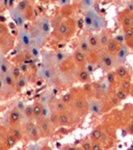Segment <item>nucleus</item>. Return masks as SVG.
<instances>
[{
    "label": "nucleus",
    "instance_id": "obj_1",
    "mask_svg": "<svg viewBox=\"0 0 133 150\" xmlns=\"http://www.w3.org/2000/svg\"><path fill=\"white\" fill-rule=\"evenodd\" d=\"M18 43L22 48H29L33 44L32 36L30 32L24 28H20L18 31Z\"/></svg>",
    "mask_w": 133,
    "mask_h": 150
},
{
    "label": "nucleus",
    "instance_id": "obj_2",
    "mask_svg": "<svg viewBox=\"0 0 133 150\" xmlns=\"http://www.w3.org/2000/svg\"><path fill=\"white\" fill-rule=\"evenodd\" d=\"M99 63L104 69L109 70L115 66V59L114 55L110 54L108 52H102L99 56Z\"/></svg>",
    "mask_w": 133,
    "mask_h": 150
},
{
    "label": "nucleus",
    "instance_id": "obj_3",
    "mask_svg": "<svg viewBox=\"0 0 133 150\" xmlns=\"http://www.w3.org/2000/svg\"><path fill=\"white\" fill-rule=\"evenodd\" d=\"M9 13H10V16H11V18L13 19L14 23L17 26H19L20 28H22V26L25 24V21H26L25 14L19 10L17 7L11 8L10 10H9Z\"/></svg>",
    "mask_w": 133,
    "mask_h": 150
},
{
    "label": "nucleus",
    "instance_id": "obj_4",
    "mask_svg": "<svg viewBox=\"0 0 133 150\" xmlns=\"http://www.w3.org/2000/svg\"><path fill=\"white\" fill-rule=\"evenodd\" d=\"M35 25L37 26L40 32L47 37L48 34L50 33V29H51V24H50L49 18L46 17V16H41V17L38 18Z\"/></svg>",
    "mask_w": 133,
    "mask_h": 150
},
{
    "label": "nucleus",
    "instance_id": "obj_5",
    "mask_svg": "<svg viewBox=\"0 0 133 150\" xmlns=\"http://www.w3.org/2000/svg\"><path fill=\"white\" fill-rule=\"evenodd\" d=\"M37 126L39 127L41 133L44 136H51L53 133V125L48 119L39 118L37 119Z\"/></svg>",
    "mask_w": 133,
    "mask_h": 150
},
{
    "label": "nucleus",
    "instance_id": "obj_6",
    "mask_svg": "<svg viewBox=\"0 0 133 150\" xmlns=\"http://www.w3.org/2000/svg\"><path fill=\"white\" fill-rule=\"evenodd\" d=\"M129 54V48L126 45L123 44L120 46V49L118 50V52L114 55V59H115V66L119 67L124 63V61L126 60V58Z\"/></svg>",
    "mask_w": 133,
    "mask_h": 150
},
{
    "label": "nucleus",
    "instance_id": "obj_7",
    "mask_svg": "<svg viewBox=\"0 0 133 150\" xmlns=\"http://www.w3.org/2000/svg\"><path fill=\"white\" fill-rule=\"evenodd\" d=\"M25 131L27 133L29 139L32 140V141H37V140L40 138L41 134H42L39 127L37 126V124H33V123H31V122L26 124Z\"/></svg>",
    "mask_w": 133,
    "mask_h": 150
},
{
    "label": "nucleus",
    "instance_id": "obj_8",
    "mask_svg": "<svg viewBox=\"0 0 133 150\" xmlns=\"http://www.w3.org/2000/svg\"><path fill=\"white\" fill-rule=\"evenodd\" d=\"M57 32H58V34L68 37V36L73 34L74 30H71V24L69 23L68 20H63L61 22V24L58 26Z\"/></svg>",
    "mask_w": 133,
    "mask_h": 150
},
{
    "label": "nucleus",
    "instance_id": "obj_9",
    "mask_svg": "<svg viewBox=\"0 0 133 150\" xmlns=\"http://www.w3.org/2000/svg\"><path fill=\"white\" fill-rule=\"evenodd\" d=\"M121 24L124 29L133 27V15L130 12H122L121 13Z\"/></svg>",
    "mask_w": 133,
    "mask_h": 150
},
{
    "label": "nucleus",
    "instance_id": "obj_10",
    "mask_svg": "<svg viewBox=\"0 0 133 150\" xmlns=\"http://www.w3.org/2000/svg\"><path fill=\"white\" fill-rule=\"evenodd\" d=\"M89 108H90V111L94 115L99 116L102 114V108H101L100 103H99V101L95 100V99L89 100Z\"/></svg>",
    "mask_w": 133,
    "mask_h": 150
},
{
    "label": "nucleus",
    "instance_id": "obj_11",
    "mask_svg": "<svg viewBox=\"0 0 133 150\" xmlns=\"http://www.w3.org/2000/svg\"><path fill=\"white\" fill-rule=\"evenodd\" d=\"M98 36H99V42H100L101 47H104V46L106 47L108 43L111 41V36L107 30H103Z\"/></svg>",
    "mask_w": 133,
    "mask_h": 150
},
{
    "label": "nucleus",
    "instance_id": "obj_12",
    "mask_svg": "<svg viewBox=\"0 0 133 150\" xmlns=\"http://www.w3.org/2000/svg\"><path fill=\"white\" fill-rule=\"evenodd\" d=\"M1 84H5L7 87L11 88V87H13L16 84L15 78H14L13 75L9 72V73H7L6 75H4V76H1Z\"/></svg>",
    "mask_w": 133,
    "mask_h": 150
},
{
    "label": "nucleus",
    "instance_id": "obj_13",
    "mask_svg": "<svg viewBox=\"0 0 133 150\" xmlns=\"http://www.w3.org/2000/svg\"><path fill=\"white\" fill-rule=\"evenodd\" d=\"M9 120L12 124L14 125H17L21 120V113L20 110L18 108H14L13 110L10 112V115H9Z\"/></svg>",
    "mask_w": 133,
    "mask_h": 150
},
{
    "label": "nucleus",
    "instance_id": "obj_14",
    "mask_svg": "<svg viewBox=\"0 0 133 150\" xmlns=\"http://www.w3.org/2000/svg\"><path fill=\"white\" fill-rule=\"evenodd\" d=\"M94 13H95V11L92 10V9H89V10L86 11L85 17H84V25H85L87 28H92Z\"/></svg>",
    "mask_w": 133,
    "mask_h": 150
},
{
    "label": "nucleus",
    "instance_id": "obj_15",
    "mask_svg": "<svg viewBox=\"0 0 133 150\" xmlns=\"http://www.w3.org/2000/svg\"><path fill=\"white\" fill-rule=\"evenodd\" d=\"M119 49H120V45L114 39H111V41L107 44V46H106V52L110 53L112 55H115Z\"/></svg>",
    "mask_w": 133,
    "mask_h": 150
},
{
    "label": "nucleus",
    "instance_id": "obj_16",
    "mask_svg": "<svg viewBox=\"0 0 133 150\" xmlns=\"http://www.w3.org/2000/svg\"><path fill=\"white\" fill-rule=\"evenodd\" d=\"M103 25H104V21H103V19L100 17V16L98 15V13H94V17H93V25H92V28L93 30H100L101 28L103 27Z\"/></svg>",
    "mask_w": 133,
    "mask_h": 150
},
{
    "label": "nucleus",
    "instance_id": "obj_17",
    "mask_svg": "<svg viewBox=\"0 0 133 150\" xmlns=\"http://www.w3.org/2000/svg\"><path fill=\"white\" fill-rule=\"evenodd\" d=\"M88 43L90 45L91 49H98L100 47V42H99V36L95 34H91L88 36Z\"/></svg>",
    "mask_w": 133,
    "mask_h": 150
},
{
    "label": "nucleus",
    "instance_id": "obj_18",
    "mask_svg": "<svg viewBox=\"0 0 133 150\" xmlns=\"http://www.w3.org/2000/svg\"><path fill=\"white\" fill-rule=\"evenodd\" d=\"M7 73H9V65L4 58L3 54H1V57H0V76H4Z\"/></svg>",
    "mask_w": 133,
    "mask_h": 150
},
{
    "label": "nucleus",
    "instance_id": "obj_19",
    "mask_svg": "<svg viewBox=\"0 0 133 150\" xmlns=\"http://www.w3.org/2000/svg\"><path fill=\"white\" fill-rule=\"evenodd\" d=\"M74 59L78 64H84L85 63V60H86V56H85V53L82 52L80 49H76L74 51Z\"/></svg>",
    "mask_w": 133,
    "mask_h": 150
},
{
    "label": "nucleus",
    "instance_id": "obj_20",
    "mask_svg": "<svg viewBox=\"0 0 133 150\" xmlns=\"http://www.w3.org/2000/svg\"><path fill=\"white\" fill-rule=\"evenodd\" d=\"M79 49H80L82 52L85 53V54L91 51V47H90V45H89L88 40H87L86 38H82V39L79 41Z\"/></svg>",
    "mask_w": 133,
    "mask_h": 150
},
{
    "label": "nucleus",
    "instance_id": "obj_21",
    "mask_svg": "<svg viewBox=\"0 0 133 150\" xmlns=\"http://www.w3.org/2000/svg\"><path fill=\"white\" fill-rule=\"evenodd\" d=\"M17 141L18 140L16 139L13 135H11L10 133H9L8 135H6L5 140H4V143H5L7 148H11V147H13L14 145L17 143Z\"/></svg>",
    "mask_w": 133,
    "mask_h": 150
},
{
    "label": "nucleus",
    "instance_id": "obj_22",
    "mask_svg": "<svg viewBox=\"0 0 133 150\" xmlns=\"http://www.w3.org/2000/svg\"><path fill=\"white\" fill-rule=\"evenodd\" d=\"M26 85H27V78H26V76H20L17 80H16L15 88H16V90L20 91L21 89H23Z\"/></svg>",
    "mask_w": 133,
    "mask_h": 150
},
{
    "label": "nucleus",
    "instance_id": "obj_23",
    "mask_svg": "<svg viewBox=\"0 0 133 150\" xmlns=\"http://www.w3.org/2000/svg\"><path fill=\"white\" fill-rule=\"evenodd\" d=\"M42 110H43V105L41 103H35L33 105V116L37 119H39L42 116Z\"/></svg>",
    "mask_w": 133,
    "mask_h": 150
},
{
    "label": "nucleus",
    "instance_id": "obj_24",
    "mask_svg": "<svg viewBox=\"0 0 133 150\" xmlns=\"http://www.w3.org/2000/svg\"><path fill=\"white\" fill-rule=\"evenodd\" d=\"M78 79L81 82H87L90 80V73L86 69H80L78 72Z\"/></svg>",
    "mask_w": 133,
    "mask_h": 150
},
{
    "label": "nucleus",
    "instance_id": "obj_25",
    "mask_svg": "<svg viewBox=\"0 0 133 150\" xmlns=\"http://www.w3.org/2000/svg\"><path fill=\"white\" fill-rule=\"evenodd\" d=\"M127 73H128V70L126 67L123 66V65H121V66H119V67H116L115 74L118 78H124V77H126Z\"/></svg>",
    "mask_w": 133,
    "mask_h": 150
},
{
    "label": "nucleus",
    "instance_id": "obj_26",
    "mask_svg": "<svg viewBox=\"0 0 133 150\" xmlns=\"http://www.w3.org/2000/svg\"><path fill=\"white\" fill-rule=\"evenodd\" d=\"M103 136V132L100 128H95L92 132H91V138L93 141H99Z\"/></svg>",
    "mask_w": 133,
    "mask_h": 150
},
{
    "label": "nucleus",
    "instance_id": "obj_27",
    "mask_svg": "<svg viewBox=\"0 0 133 150\" xmlns=\"http://www.w3.org/2000/svg\"><path fill=\"white\" fill-rule=\"evenodd\" d=\"M51 109H50V106L48 105V104H44L43 105V110H42V116H41V118H43V119H48L49 120L50 116H51Z\"/></svg>",
    "mask_w": 133,
    "mask_h": 150
},
{
    "label": "nucleus",
    "instance_id": "obj_28",
    "mask_svg": "<svg viewBox=\"0 0 133 150\" xmlns=\"http://www.w3.org/2000/svg\"><path fill=\"white\" fill-rule=\"evenodd\" d=\"M74 106H75V108L77 110L79 111H84L86 109V102L83 100V99H76L75 102H74Z\"/></svg>",
    "mask_w": 133,
    "mask_h": 150
},
{
    "label": "nucleus",
    "instance_id": "obj_29",
    "mask_svg": "<svg viewBox=\"0 0 133 150\" xmlns=\"http://www.w3.org/2000/svg\"><path fill=\"white\" fill-rule=\"evenodd\" d=\"M70 122V117L67 113L62 112L59 114V124L60 125H67Z\"/></svg>",
    "mask_w": 133,
    "mask_h": 150
},
{
    "label": "nucleus",
    "instance_id": "obj_30",
    "mask_svg": "<svg viewBox=\"0 0 133 150\" xmlns=\"http://www.w3.org/2000/svg\"><path fill=\"white\" fill-rule=\"evenodd\" d=\"M10 134L13 135V136L15 137L17 140H20L23 136V132L21 131L20 128L17 127V126H14L13 128H12L11 131H10Z\"/></svg>",
    "mask_w": 133,
    "mask_h": 150
},
{
    "label": "nucleus",
    "instance_id": "obj_31",
    "mask_svg": "<svg viewBox=\"0 0 133 150\" xmlns=\"http://www.w3.org/2000/svg\"><path fill=\"white\" fill-rule=\"evenodd\" d=\"M29 49V53L32 55V57L34 58H38L40 56V50H39V47H37L36 45L32 44L30 47L28 48Z\"/></svg>",
    "mask_w": 133,
    "mask_h": 150
},
{
    "label": "nucleus",
    "instance_id": "obj_32",
    "mask_svg": "<svg viewBox=\"0 0 133 150\" xmlns=\"http://www.w3.org/2000/svg\"><path fill=\"white\" fill-rule=\"evenodd\" d=\"M67 57L66 53L63 52H55L54 53V58H55V63H61L62 61H64V59Z\"/></svg>",
    "mask_w": 133,
    "mask_h": 150
},
{
    "label": "nucleus",
    "instance_id": "obj_33",
    "mask_svg": "<svg viewBox=\"0 0 133 150\" xmlns=\"http://www.w3.org/2000/svg\"><path fill=\"white\" fill-rule=\"evenodd\" d=\"M100 86H101V90H102V94H106L110 89V83L106 79L100 81Z\"/></svg>",
    "mask_w": 133,
    "mask_h": 150
},
{
    "label": "nucleus",
    "instance_id": "obj_34",
    "mask_svg": "<svg viewBox=\"0 0 133 150\" xmlns=\"http://www.w3.org/2000/svg\"><path fill=\"white\" fill-rule=\"evenodd\" d=\"M127 95H128V93H127V92H125L124 90H122L121 88L118 89V90L116 91V93H115V96L117 97V99H118L119 101L126 99V98H127Z\"/></svg>",
    "mask_w": 133,
    "mask_h": 150
},
{
    "label": "nucleus",
    "instance_id": "obj_35",
    "mask_svg": "<svg viewBox=\"0 0 133 150\" xmlns=\"http://www.w3.org/2000/svg\"><path fill=\"white\" fill-rule=\"evenodd\" d=\"M120 88H121L122 90H124L125 92H127V93L129 92L130 89H131V82H130L129 79H125L124 81H122Z\"/></svg>",
    "mask_w": 133,
    "mask_h": 150
},
{
    "label": "nucleus",
    "instance_id": "obj_36",
    "mask_svg": "<svg viewBox=\"0 0 133 150\" xmlns=\"http://www.w3.org/2000/svg\"><path fill=\"white\" fill-rule=\"evenodd\" d=\"M17 8L21 12L25 13V11L29 8V3H28L27 1H19L18 4H17Z\"/></svg>",
    "mask_w": 133,
    "mask_h": 150
},
{
    "label": "nucleus",
    "instance_id": "obj_37",
    "mask_svg": "<svg viewBox=\"0 0 133 150\" xmlns=\"http://www.w3.org/2000/svg\"><path fill=\"white\" fill-rule=\"evenodd\" d=\"M21 72L22 71H21L18 66H13L10 70V73L13 75L14 78H17V79L21 76Z\"/></svg>",
    "mask_w": 133,
    "mask_h": 150
},
{
    "label": "nucleus",
    "instance_id": "obj_38",
    "mask_svg": "<svg viewBox=\"0 0 133 150\" xmlns=\"http://www.w3.org/2000/svg\"><path fill=\"white\" fill-rule=\"evenodd\" d=\"M123 35H124V37H125V40H130V39H132V38H133V27L124 29V32H123Z\"/></svg>",
    "mask_w": 133,
    "mask_h": 150
},
{
    "label": "nucleus",
    "instance_id": "obj_39",
    "mask_svg": "<svg viewBox=\"0 0 133 150\" xmlns=\"http://www.w3.org/2000/svg\"><path fill=\"white\" fill-rule=\"evenodd\" d=\"M113 39H114L116 42L120 45V46L124 44V42H125V37H124V35H123L122 33H118L117 35L114 36V38H113Z\"/></svg>",
    "mask_w": 133,
    "mask_h": 150
},
{
    "label": "nucleus",
    "instance_id": "obj_40",
    "mask_svg": "<svg viewBox=\"0 0 133 150\" xmlns=\"http://www.w3.org/2000/svg\"><path fill=\"white\" fill-rule=\"evenodd\" d=\"M23 110H24V114H25L26 117L30 118V117H32V116H33V106L27 105V106H25V107H24Z\"/></svg>",
    "mask_w": 133,
    "mask_h": 150
},
{
    "label": "nucleus",
    "instance_id": "obj_41",
    "mask_svg": "<svg viewBox=\"0 0 133 150\" xmlns=\"http://www.w3.org/2000/svg\"><path fill=\"white\" fill-rule=\"evenodd\" d=\"M106 80H107L108 82H109L110 84L114 83L115 82V79H116V74L115 72H112V71H109L107 73V75H106Z\"/></svg>",
    "mask_w": 133,
    "mask_h": 150
},
{
    "label": "nucleus",
    "instance_id": "obj_42",
    "mask_svg": "<svg viewBox=\"0 0 133 150\" xmlns=\"http://www.w3.org/2000/svg\"><path fill=\"white\" fill-rule=\"evenodd\" d=\"M49 121L52 123L53 126L56 125L57 123H59V114H57V113H52L49 118Z\"/></svg>",
    "mask_w": 133,
    "mask_h": 150
},
{
    "label": "nucleus",
    "instance_id": "obj_43",
    "mask_svg": "<svg viewBox=\"0 0 133 150\" xmlns=\"http://www.w3.org/2000/svg\"><path fill=\"white\" fill-rule=\"evenodd\" d=\"M55 109L57 111H59L60 113L64 112V109H65V103L62 102V101H57L55 103Z\"/></svg>",
    "mask_w": 133,
    "mask_h": 150
},
{
    "label": "nucleus",
    "instance_id": "obj_44",
    "mask_svg": "<svg viewBox=\"0 0 133 150\" xmlns=\"http://www.w3.org/2000/svg\"><path fill=\"white\" fill-rule=\"evenodd\" d=\"M61 101L62 102H64L65 104H68L72 101V96L70 93H65L63 96H62L61 98Z\"/></svg>",
    "mask_w": 133,
    "mask_h": 150
},
{
    "label": "nucleus",
    "instance_id": "obj_45",
    "mask_svg": "<svg viewBox=\"0 0 133 150\" xmlns=\"http://www.w3.org/2000/svg\"><path fill=\"white\" fill-rule=\"evenodd\" d=\"M80 4L82 5V7H83V8H88V10H89V9H90L91 7H92V5L94 4V2L93 1H90V0H89V1L85 0V1H81Z\"/></svg>",
    "mask_w": 133,
    "mask_h": 150
},
{
    "label": "nucleus",
    "instance_id": "obj_46",
    "mask_svg": "<svg viewBox=\"0 0 133 150\" xmlns=\"http://www.w3.org/2000/svg\"><path fill=\"white\" fill-rule=\"evenodd\" d=\"M93 88L95 90V92L97 94H102V90H101V86H100V82H95L93 84Z\"/></svg>",
    "mask_w": 133,
    "mask_h": 150
},
{
    "label": "nucleus",
    "instance_id": "obj_47",
    "mask_svg": "<svg viewBox=\"0 0 133 150\" xmlns=\"http://www.w3.org/2000/svg\"><path fill=\"white\" fill-rule=\"evenodd\" d=\"M92 149V143L89 141H85L82 144V150H91Z\"/></svg>",
    "mask_w": 133,
    "mask_h": 150
},
{
    "label": "nucleus",
    "instance_id": "obj_48",
    "mask_svg": "<svg viewBox=\"0 0 133 150\" xmlns=\"http://www.w3.org/2000/svg\"><path fill=\"white\" fill-rule=\"evenodd\" d=\"M91 150H103V147L98 141H95L94 143H92V149Z\"/></svg>",
    "mask_w": 133,
    "mask_h": 150
},
{
    "label": "nucleus",
    "instance_id": "obj_49",
    "mask_svg": "<svg viewBox=\"0 0 133 150\" xmlns=\"http://www.w3.org/2000/svg\"><path fill=\"white\" fill-rule=\"evenodd\" d=\"M127 11L128 12H133V1H130L127 3Z\"/></svg>",
    "mask_w": 133,
    "mask_h": 150
},
{
    "label": "nucleus",
    "instance_id": "obj_50",
    "mask_svg": "<svg viewBox=\"0 0 133 150\" xmlns=\"http://www.w3.org/2000/svg\"><path fill=\"white\" fill-rule=\"evenodd\" d=\"M19 68H20V70H21L22 72H26V71L28 70V66H27L26 64H24V63H23V64H21L20 66H19Z\"/></svg>",
    "mask_w": 133,
    "mask_h": 150
},
{
    "label": "nucleus",
    "instance_id": "obj_51",
    "mask_svg": "<svg viewBox=\"0 0 133 150\" xmlns=\"http://www.w3.org/2000/svg\"><path fill=\"white\" fill-rule=\"evenodd\" d=\"M83 24H84V20L83 19H78V20H77V26H78L79 28H81L82 26H83Z\"/></svg>",
    "mask_w": 133,
    "mask_h": 150
},
{
    "label": "nucleus",
    "instance_id": "obj_52",
    "mask_svg": "<svg viewBox=\"0 0 133 150\" xmlns=\"http://www.w3.org/2000/svg\"><path fill=\"white\" fill-rule=\"evenodd\" d=\"M86 70L87 71L90 73V72H93L94 71V68H93V66L91 64H87V66H86Z\"/></svg>",
    "mask_w": 133,
    "mask_h": 150
},
{
    "label": "nucleus",
    "instance_id": "obj_53",
    "mask_svg": "<svg viewBox=\"0 0 133 150\" xmlns=\"http://www.w3.org/2000/svg\"><path fill=\"white\" fill-rule=\"evenodd\" d=\"M118 102H119V100H118L116 96L115 97H113V99H111V104H112V105H117Z\"/></svg>",
    "mask_w": 133,
    "mask_h": 150
},
{
    "label": "nucleus",
    "instance_id": "obj_54",
    "mask_svg": "<svg viewBox=\"0 0 133 150\" xmlns=\"http://www.w3.org/2000/svg\"><path fill=\"white\" fill-rule=\"evenodd\" d=\"M128 131L131 133V134H133V122L131 124H129V126H128Z\"/></svg>",
    "mask_w": 133,
    "mask_h": 150
},
{
    "label": "nucleus",
    "instance_id": "obj_55",
    "mask_svg": "<svg viewBox=\"0 0 133 150\" xmlns=\"http://www.w3.org/2000/svg\"><path fill=\"white\" fill-rule=\"evenodd\" d=\"M59 4H61V5H67V4H69V1H67V0H60L59 1Z\"/></svg>",
    "mask_w": 133,
    "mask_h": 150
},
{
    "label": "nucleus",
    "instance_id": "obj_56",
    "mask_svg": "<svg viewBox=\"0 0 133 150\" xmlns=\"http://www.w3.org/2000/svg\"><path fill=\"white\" fill-rule=\"evenodd\" d=\"M26 150H37V147L34 146V145H30Z\"/></svg>",
    "mask_w": 133,
    "mask_h": 150
},
{
    "label": "nucleus",
    "instance_id": "obj_57",
    "mask_svg": "<svg viewBox=\"0 0 133 150\" xmlns=\"http://www.w3.org/2000/svg\"><path fill=\"white\" fill-rule=\"evenodd\" d=\"M40 150H50V147H48V146H44V147H42Z\"/></svg>",
    "mask_w": 133,
    "mask_h": 150
},
{
    "label": "nucleus",
    "instance_id": "obj_58",
    "mask_svg": "<svg viewBox=\"0 0 133 150\" xmlns=\"http://www.w3.org/2000/svg\"><path fill=\"white\" fill-rule=\"evenodd\" d=\"M67 150H77V148H75V147H68Z\"/></svg>",
    "mask_w": 133,
    "mask_h": 150
}]
</instances>
